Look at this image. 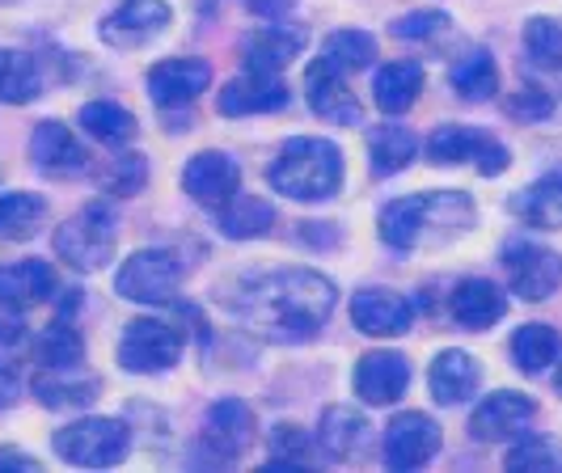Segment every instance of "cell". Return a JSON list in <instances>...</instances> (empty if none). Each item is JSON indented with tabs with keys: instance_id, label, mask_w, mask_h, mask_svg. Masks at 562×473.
I'll use <instances>...</instances> for the list:
<instances>
[{
	"instance_id": "24",
	"label": "cell",
	"mask_w": 562,
	"mask_h": 473,
	"mask_svg": "<svg viewBox=\"0 0 562 473\" xmlns=\"http://www.w3.org/2000/svg\"><path fill=\"white\" fill-rule=\"evenodd\" d=\"M449 313L461 330H491L507 317V292L495 279H461L449 296Z\"/></svg>"
},
{
	"instance_id": "5",
	"label": "cell",
	"mask_w": 562,
	"mask_h": 473,
	"mask_svg": "<svg viewBox=\"0 0 562 473\" xmlns=\"http://www.w3.org/2000/svg\"><path fill=\"white\" fill-rule=\"evenodd\" d=\"M52 452L77 470H114L132 452V427L111 415H81L52 436Z\"/></svg>"
},
{
	"instance_id": "37",
	"label": "cell",
	"mask_w": 562,
	"mask_h": 473,
	"mask_svg": "<svg viewBox=\"0 0 562 473\" xmlns=\"http://www.w3.org/2000/svg\"><path fill=\"white\" fill-rule=\"evenodd\" d=\"M34 360H38V368H81L85 338L72 326V317H59L56 313V322L43 335H34Z\"/></svg>"
},
{
	"instance_id": "1",
	"label": "cell",
	"mask_w": 562,
	"mask_h": 473,
	"mask_svg": "<svg viewBox=\"0 0 562 473\" xmlns=\"http://www.w3.org/2000/svg\"><path fill=\"white\" fill-rule=\"evenodd\" d=\"M335 279L305 267H276L228 288L233 317L271 342H310L335 317Z\"/></svg>"
},
{
	"instance_id": "43",
	"label": "cell",
	"mask_w": 562,
	"mask_h": 473,
	"mask_svg": "<svg viewBox=\"0 0 562 473\" xmlns=\"http://www.w3.org/2000/svg\"><path fill=\"white\" fill-rule=\"evenodd\" d=\"M30 356H34V335L26 330V322L18 313H0V372L18 376Z\"/></svg>"
},
{
	"instance_id": "28",
	"label": "cell",
	"mask_w": 562,
	"mask_h": 473,
	"mask_svg": "<svg viewBox=\"0 0 562 473\" xmlns=\"http://www.w3.org/2000/svg\"><path fill=\"white\" fill-rule=\"evenodd\" d=\"M77 123H81V132L93 144H102V148H127L132 139L140 136V119L127 111L123 102H114V98H93V102H85L81 111H77Z\"/></svg>"
},
{
	"instance_id": "36",
	"label": "cell",
	"mask_w": 562,
	"mask_h": 473,
	"mask_svg": "<svg viewBox=\"0 0 562 473\" xmlns=\"http://www.w3.org/2000/svg\"><path fill=\"white\" fill-rule=\"evenodd\" d=\"M317 56H326L347 77H356V72H368L376 64V38L360 26H338L326 34V43H322Z\"/></svg>"
},
{
	"instance_id": "30",
	"label": "cell",
	"mask_w": 562,
	"mask_h": 473,
	"mask_svg": "<svg viewBox=\"0 0 562 473\" xmlns=\"http://www.w3.org/2000/svg\"><path fill=\"white\" fill-rule=\"evenodd\" d=\"M368 436V418L360 415V406H326L322 418H317V448L330 457V461H351L360 448H364Z\"/></svg>"
},
{
	"instance_id": "3",
	"label": "cell",
	"mask_w": 562,
	"mask_h": 473,
	"mask_svg": "<svg viewBox=\"0 0 562 473\" xmlns=\"http://www.w3.org/2000/svg\"><path fill=\"white\" fill-rule=\"evenodd\" d=\"M479 221V207L465 191H436V195H402L390 199L381 212H376V233L390 250L406 254L415 250L427 228H474Z\"/></svg>"
},
{
	"instance_id": "20",
	"label": "cell",
	"mask_w": 562,
	"mask_h": 473,
	"mask_svg": "<svg viewBox=\"0 0 562 473\" xmlns=\"http://www.w3.org/2000/svg\"><path fill=\"white\" fill-rule=\"evenodd\" d=\"M292 102V89L283 85L280 72H254L241 68L233 81L221 85L216 111L225 119H254V114H276Z\"/></svg>"
},
{
	"instance_id": "34",
	"label": "cell",
	"mask_w": 562,
	"mask_h": 473,
	"mask_svg": "<svg viewBox=\"0 0 562 473\" xmlns=\"http://www.w3.org/2000/svg\"><path fill=\"white\" fill-rule=\"evenodd\" d=\"M43 93V64L18 52V47H0V102L4 106H30Z\"/></svg>"
},
{
	"instance_id": "41",
	"label": "cell",
	"mask_w": 562,
	"mask_h": 473,
	"mask_svg": "<svg viewBox=\"0 0 562 473\" xmlns=\"http://www.w3.org/2000/svg\"><path fill=\"white\" fill-rule=\"evenodd\" d=\"M98 187L114 203L119 199H136L148 187V161H144L140 153H119L111 166L98 173Z\"/></svg>"
},
{
	"instance_id": "9",
	"label": "cell",
	"mask_w": 562,
	"mask_h": 473,
	"mask_svg": "<svg viewBox=\"0 0 562 473\" xmlns=\"http://www.w3.org/2000/svg\"><path fill=\"white\" fill-rule=\"evenodd\" d=\"M499 262L507 271V292L516 301L541 305L562 288V254L533 237H507Z\"/></svg>"
},
{
	"instance_id": "18",
	"label": "cell",
	"mask_w": 562,
	"mask_h": 473,
	"mask_svg": "<svg viewBox=\"0 0 562 473\" xmlns=\"http://www.w3.org/2000/svg\"><path fill=\"white\" fill-rule=\"evenodd\" d=\"M305 102L317 119H326L335 127H360V119H364V106L351 89V77L342 68H335L326 56H317L305 68Z\"/></svg>"
},
{
	"instance_id": "32",
	"label": "cell",
	"mask_w": 562,
	"mask_h": 473,
	"mask_svg": "<svg viewBox=\"0 0 562 473\" xmlns=\"http://www.w3.org/2000/svg\"><path fill=\"white\" fill-rule=\"evenodd\" d=\"M419 157V139L411 127L402 123H381L368 132V166L372 178H394L402 169H411V161Z\"/></svg>"
},
{
	"instance_id": "15",
	"label": "cell",
	"mask_w": 562,
	"mask_h": 473,
	"mask_svg": "<svg viewBox=\"0 0 562 473\" xmlns=\"http://www.w3.org/2000/svg\"><path fill=\"white\" fill-rule=\"evenodd\" d=\"M533 418H537V402L529 393L495 390L470 410V440L474 444H512L516 436L529 431Z\"/></svg>"
},
{
	"instance_id": "19",
	"label": "cell",
	"mask_w": 562,
	"mask_h": 473,
	"mask_svg": "<svg viewBox=\"0 0 562 473\" xmlns=\"http://www.w3.org/2000/svg\"><path fill=\"white\" fill-rule=\"evenodd\" d=\"M351 326L368 338H402L415 326V305L385 283H368L351 296Z\"/></svg>"
},
{
	"instance_id": "21",
	"label": "cell",
	"mask_w": 562,
	"mask_h": 473,
	"mask_svg": "<svg viewBox=\"0 0 562 473\" xmlns=\"http://www.w3.org/2000/svg\"><path fill=\"white\" fill-rule=\"evenodd\" d=\"M59 292L56 267L43 258H22V262H0V313H30L47 305Z\"/></svg>"
},
{
	"instance_id": "4",
	"label": "cell",
	"mask_w": 562,
	"mask_h": 473,
	"mask_svg": "<svg viewBox=\"0 0 562 473\" xmlns=\"http://www.w3.org/2000/svg\"><path fill=\"white\" fill-rule=\"evenodd\" d=\"M52 246L64 267H72L77 275H98L106 271L119 254V216H114V199H98L81 212H72L68 221L52 233Z\"/></svg>"
},
{
	"instance_id": "17",
	"label": "cell",
	"mask_w": 562,
	"mask_h": 473,
	"mask_svg": "<svg viewBox=\"0 0 562 473\" xmlns=\"http://www.w3.org/2000/svg\"><path fill=\"white\" fill-rule=\"evenodd\" d=\"M351 390L356 397L372 406V410H385L406 397L411 390V360L394 351V347H376V351H364L356 368H351Z\"/></svg>"
},
{
	"instance_id": "12",
	"label": "cell",
	"mask_w": 562,
	"mask_h": 473,
	"mask_svg": "<svg viewBox=\"0 0 562 473\" xmlns=\"http://www.w3.org/2000/svg\"><path fill=\"white\" fill-rule=\"evenodd\" d=\"M440 448H445V431L436 418L423 415V410H397L385 427L381 452H385V465L394 473H415L423 465H431L440 457Z\"/></svg>"
},
{
	"instance_id": "35",
	"label": "cell",
	"mask_w": 562,
	"mask_h": 473,
	"mask_svg": "<svg viewBox=\"0 0 562 473\" xmlns=\"http://www.w3.org/2000/svg\"><path fill=\"white\" fill-rule=\"evenodd\" d=\"M449 85L457 98L465 102H486L499 93V64L486 47H470L465 56L449 68Z\"/></svg>"
},
{
	"instance_id": "10",
	"label": "cell",
	"mask_w": 562,
	"mask_h": 473,
	"mask_svg": "<svg viewBox=\"0 0 562 473\" xmlns=\"http://www.w3.org/2000/svg\"><path fill=\"white\" fill-rule=\"evenodd\" d=\"M258 440V418L241 397H221L212 402V410L203 418V436H199V465L216 470V465H237Z\"/></svg>"
},
{
	"instance_id": "14",
	"label": "cell",
	"mask_w": 562,
	"mask_h": 473,
	"mask_svg": "<svg viewBox=\"0 0 562 473\" xmlns=\"http://www.w3.org/2000/svg\"><path fill=\"white\" fill-rule=\"evenodd\" d=\"M178 187H182V195L191 199L195 207L216 212V207H225L228 199L241 191V166L228 153H221V148H203V153L182 161Z\"/></svg>"
},
{
	"instance_id": "22",
	"label": "cell",
	"mask_w": 562,
	"mask_h": 473,
	"mask_svg": "<svg viewBox=\"0 0 562 473\" xmlns=\"http://www.w3.org/2000/svg\"><path fill=\"white\" fill-rule=\"evenodd\" d=\"M482 390V363L479 356L461 351V347H445L427 363V393L436 406H465L474 402Z\"/></svg>"
},
{
	"instance_id": "11",
	"label": "cell",
	"mask_w": 562,
	"mask_h": 473,
	"mask_svg": "<svg viewBox=\"0 0 562 473\" xmlns=\"http://www.w3.org/2000/svg\"><path fill=\"white\" fill-rule=\"evenodd\" d=\"M169 26H173V4L169 0H119L98 22V38L111 52H140L148 43H157Z\"/></svg>"
},
{
	"instance_id": "26",
	"label": "cell",
	"mask_w": 562,
	"mask_h": 473,
	"mask_svg": "<svg viewBox=\"0 0 562 473\" xmlns=\"http://www.w3.org/2000/svg\"><path fill=\"white\" fill-rule=\"evenodd\" d=\"M423 85H427V72L415 59H390L372 72V106L385 114V119H397L406 114L415 102H419Z\"/></svg>"
},
{
	"instance_id": "40",
	"label": "cell",
	"mask_w": 562,
	"mask_h": 473,
	"mask_svg": "<svg viewBox=\"0 0 562 473\" xmlns=\"http://www.w3.org/2000/svg\"><path fill=\"white\" fill-rule=\"evenodd\" d=\"M525 56L546 72H562V22L550 13H537L525 22Z\"/></svg>"
},
{
	"instance_id": "7",
	"label": "cell",
	"mask_w": 562,
	"mask_h": 473,
	"mask_svg": "<svg viewBox=\"0 0 562 473\" xmlns=\"http://www.w3.org/2000/svg\"><path fill=\"white\" fill-rule=\"evenodd\" d=\"M419 153L431 166H474L482 178H499L512 166V148L495 132L486 127H470V123H440L431 136L419 144Z\"/></svg>"
},
{
	"instance_id": "6",
	"label": "cell",
	"mask_w": 562,
	"mask_h": 473,
	"mask_svg": "<svg viewBox=\"0 0 562 473\" xmlns=\"http://www.w3.org/2000/svg\"><path fill=\"white\" fill-rule=\"evenodd\" d=\"M182 279H187V267L178 254L166 246H144V250L127 254L123 267L114 271V292L127 305L169 308L182 292Z\"/></svg>"
},
{
	"instance_id": "27",
	"label": "cell",
	"mask_w": 562,
	"mask_h": 473,
	"mask_svg": "<svg viewBox=\"0 0 562 473\" xmlns=\"http://www.w3.org/2000/svg\"><path fill=\"white\" fill-rule=\"evenodd\" d=\"M512 216L541 233L562 228V166H550L529 187H520L512 195Z\"/></svg>"
},
{
	"instance_id": "29",
	"label": "cell",
	"mask_w": 562,
	"mask_h": 473,
	"mask_svg": "<svg viewBox=\"0 0 562 473\" xmlns=\"http://www.w3.org/2000/svg\"><path fill=\"white\" fill-rule=\"evenodd\" d=\"M507 356L516 363V372L541 376V372H550L559 363L562 335L554 326H546V322H525V326H516L512 338H507Z\"/></svg>"
},
{
	"instance_id": "33",
	"label": "cell",
	"mask_w": 562,
	"mask_h": 473,
	"mask_svg": "<svg viewBox=\"0 0 562 473\" xmlns=\"http://www.w3.org/2000/svg\"><path fill=\"white\" fill-rule=\"evenodd\" d=\"M47 199L38 191H9L0 195V241H34L47 228Z\"/></svg>"
},
{
	"instance_id": "45",
	"label": "cell",
	"mask_w": 562,
	"mask_h": 473,
	"mask_svg": "<svg viewBox=\"0 0 562 473\" xmlns=\"http://www.w3.org/2000/svg\"><path fill=\"white\" fill-rule=\"evenodd\" d=\"M34 470H43L34 452H26V448L18 444H0V473H34Z\"/></svg>"
},
{
	"instance_id": "48",
	"label": "cell",
	"mask_w": 562,
	"mask_h": 473,
	"mask_svg": "<svg viewBox=\"0 0 562 473\" xmlns=\"http://www.w3.org/2000/svg\"><path fill=\"white\" fill-rule=\"evenodd\" d=\"M554 390L562 393V356H559V372H554Z\"/></svg>"
},
{
	"instance_id": "25",
	"label": "cell",
	"mask_w": 562,
	"mask_h": 473,
	"mask_svg": "<svg viewBox=\"0 0 562 473\" xmlns=\"http://www.w3.org/2000/svg\"><path fill=\"white\" fill-rule=\"evenodd\" d=\"M30 393L38 397V406L47 410H85L98 402L102 393V381L93 372L81 368H43L34 381H30Z\"/></svg>"
},
{
	"instance_id": "2",
	"label": "cell",
	"mask_w": 562,
	"mask_h": 473,
	"mask_svg": "<svg viewBox=\"0 0 562 473\" xmlns=\"http://www.w3.org/2000/svg\"><path fill=\"white\" fill-rule=\"evenodd\" d=\"M342 178H347L342 148L326 136L288 139L276 153V161L267 166L271 191L292 203H326L342 191Z\"/></svg>"
},
{
	"instance_id": "13",
	"label": "cell",
	"mask_w": 562,
	"mask_h": 473,
	"mask_svg": "<svg viewBox=\"0 0 562 473\" xmlns=\"http://www.w3.org/2000/svg\"><path fill=\"white\" fill-rule=\"evenodd\" d=\"M144 89L157 111H191L195 98L212 89V64L199 56H169L157 59L144 77Z\"/></svg>"
},
{
	"instance_id": "38",
	"label": "cell",
	"mask_w": 562,
	"mask_h": 473,
	"mask_svg": "<svg viewBox=\"0 0 562 473\" xmlns=\"http://www.w3.org/2000/svg\"><path fill=\"white\" fill-rule=\"evenodd\" d=\"M267 473H310L313 470V440L296 427V423H280L271 436H267Z\"/></svg>"
},
{
	"instance_id": "39",
	"label": "cell",
	"mask_w": 562,
	"mask_h": 473,
	"mask_svg": "<svg viewBox=\"0 0 562 473\" xmlns=\"http://www.w3.org/2000/svg\"><path fill=\"white\" fill-rule=\"evenodd\" d=\"M507 473H562V440L554 436H516L504 452Z\"/></svg>"
},
{
	"instance_id": "31",
	"label": "cell",
	"mask_w": 562,
	"mask_h": 473,
	"mask_svg": "<svg viewBox=\"0 0 562 473\" xmlns=\"http://www.w3.org/2000/svg\"><path fill=\"white\" fill-rule=\"evenodd\" d=\"M212 216H216L221 237H228V241H258V237H267L276 228V203L262 195H241L237 191Z\"/></svg>"
},
{
	"instance_id": "23",
	"label": "cell",
	"mask_w": 562,
	"mask_h": 473,
	"mask_svg": "<svg viewBox=\"0 0 562 473\" xmlns=\"http://www.w3.org/2000/svg\"><path fill=\"white\" fill-rule=\"evenodd\" d=\"M310 47V30L305 26H288V22H271V26H258L246 34L241 43V64L254 72H283L292 59L305 56Z\"/></svg>"
},
{
	"instance_id": "42",
	"label": "cell",
	"mask_w": 562,
	"mask_h": 473,
	"mask_svg": "<svg viewBox=\"0 0 562 473\" xmlns=\"http://www.w3.org/2000/svg\"><path fill=\"white\" fill-rule=\"evenodd\" d=\"M394 38L402 43H419V47H440L445 38L452 34V18L445 9H411V13H402L394 18Z\"/></svg>"
},
{
	"instance_id": "47",
	"label": "cell",
	"mask_w": 562,
	"mask_h": 473,
	"mask_svg": "<svg viewBox=\"0 0 562 473\" xmlns=\"http://www.w3.org/2000/svg\"><path fill=\"white\" fill-rule=\"evenodd\" d=\"M13 402H18V376L0 372V410H4V406H13Z\"/></svg>"
},
{
	"instance_id": "46",
	"label": "cell",
	"mask_w": 562,
	"mask_h": 473,
	"mask_svg": "<svg viewBox=\"0 0 562 473\" xmlns=\"http://www.w3.org/2000/svg\"><path fill=\"white\" fill-rule=\"evenodd\" d=\"M296 4L301 0H246V9H250L254 18H262V22H283Z\"/></svg>"
},
{
	"instance_id": "44",
	"label": "cell",
	"mask_w": 562,
	"mask_h": 473,
	"mask_svg": "<svg viewBox=\"0 0 562 473\" xmlns=\"http://www.w3.org/2000/svg\"><path fill=\"white\" fill-rule=\"evenodd\" d=\"M507 114H512V119H520V123H541V119H550V114H554V98H550L546 89H537V85L516 89V93L507 98Z\"/></svg>"
},
{
	"instance_id": "16",
	"label": "cell",
	"mask_w": 562,
	"mask_h": 473,
	"mask_svg": "<svg viewBox=\"0 0 562 473\" xmlns=\"http://www.w3.org/2000/svg\"><path fill=\"white\" fill-rule=\"evenodd\" d=\"M26 153H30V166L38 169L43 178L72 182V178L89 173V148H85L81 136H77L68 123H59V119H43V123H34Z\"/></svg>"
},
{
	"instance_id": "8",
	"label": "cell",
	"mask_w": 562,
	"mask_h": 473,
	"mask_svg": "<svg viewBox=\"0 0 562 473\" xmlns=\"http://www.w3.org/2000/svg\"><path fill=\"white\" fill-rule=\"evenodd\" d=\"M187 351V335L161 317H132L119 335L114 360L127 376H166Z\"/></svg>"
}]
</instances>
